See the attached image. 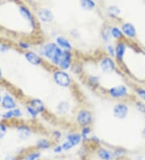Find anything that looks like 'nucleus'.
<instances>
[{
    "mask_svg": "<svg viewBox=\"0 0 145 160\" xmlns=\"http://www.w3.org/2000/svg\"><path fill=\"white\" fill-rule=\"evenodd\" d=\"M120 28L123 33L124 38L127 41H134L137 38V29L133 23L128 21H124L120 24Z\"/></svg>",
    "mask_w": 145,
    "mask_h": 160,
    "instance_id": "1a4fd4ad",
    "label": "nucleus"
},
{
    "mask_svg": "<svg viewBox=\"0 0 145 160\" xmlns=\"http://www.w3.org/2000/svg\"><path fill=\"white\" fill-rule=\"evenodd\" d=\"M52 139H48L45 138H42L37 140L36 143V147L39 150H46L50 149L52 146Z\"/></svg>",
    "mask_w": 145,
    "mask_h": 160,
    "instance_id": "393cba45",
    "label": "nucleus"
},
{
    "mask_svg": "<svg viewBox=\"0 0 145 160\" xmlns=\"http://www.w3.org/2000/svg\"><path fill=\"white\" fill-rule=\"evenodd\" d=\"M64 50L56 45L53 41H47L42 45L39 49L38 53L45 61L48 62L50 66L53 68H57L59 66Z\"/></svg>",
    "mask_w": 145,
    "mask_h": 160,
    "instance_id": "f257e3e1",
    "label": "nucleus"
},
{
    "mask_svg": "<svg viewBox=\"0 0 145 160\" xmlns=\"http://www.w3.org/2000/svg\"><path fill=\"white\" fill-rule=\"evenodd\" d=\"M104 50L106 55H108L110 57L114 58V57H115V46H114V43L110 42V43L105 44Z\"/></svg>",
    "mask_w": 145,
    "mask_h": 160,
    "instance_id": "c85d7f7f",
    "label": "nucleus"
},
{
    "mask_svg": "<svg viewBox=\"0 0 145 160\" xmlns=\"http://www.w3.org/2000/svg\"><path fill=\"white\" fill-rule=\"evenodd\" d=\"M76 125L81 128L88 125H93L94 122V112L88 108L81 107L76 111L74 117Z\"/></svg>",
    "mask_w": 145,
    "mask_h": 160,
    "instance_id": "f03ea898",
    "label": "nucleus"
},
{
    "mask_svg": "<svg viewBox=\"0 0 145 160\" xmlns=\"http://www.w3.org/2000/svg\"><path fill=\"white\" fill-rule=\"evenodd\" d=\"M51 135H52V139L56 141V142L60 141V139L62 138V137H63V133H62L61 131L59 130V129H54V130H52V133H51Z\"/></svg>",
    "mask_w": 145,
    "mask_h": 160,
    "instance_id": "f704fd0d",
    "label": "nucleus"
},
{
    "mask_svg": "<svg viewBox=\"0 0 145 160\" xmlns=\"http://www.w3.org/2000/svg\"><path fill=\"white\" fill-rule=\"evenodd\" d=\"M141 135H142V137H143V138L145 139V126L143 127V129H142V130H141Z\"/></svg>",
    "mask_w": 145,
    "mask_h": 160,
    "instance_id": "79ce46f5",
    "label": "nucleus"
},
{
    "mask_svg": "<svg viewBox=\"0 0 145 160\" xmlns=\"http://www.w3.org/2000/svg\"><path fill=\"white\" fill-rule=\"evenodd\" d=\"M114 46H115V59L116 62L118 65H123L125 58V55L127 53V51L128 49V42L127 40H123V41H116L114 42Z\"/></svg>",
    "mask_w": 145,
    "mask_h": 160,
    "instance_id": "6e6552de",
    "label": "nucleus"
},
{
    "mask_svg": "<svg viewBox=\"0 0 145 160\" xmlns=\"http://www.w3.org/2000/svg\"><path fill=\"white\" fill-rule=\"evenodd\" d=\"M112 116L118 121H125L130 113V105L126 100L116 102L112 108Z\"/></svg>",
    "mask_w": 145,
    "mask_h": 160,
    "instance_id": "0eeeda50",
    "label": "nucleus"
},
{
    "mask_svg": "<svg viewBox=\"0 0 145 160\" xmlns=\"http://www.w3.org/2000/svg\"><path fill=\"white\" fill-rule=\"evenodd\" d=\"M7 132V127L5 124L0 123V140L3 138Z\"/></svg>",
    "mask_w": 145,
    "mask_h": 160,
    "instance_id": "e433bc0d",
    "label": "nucleus"
},
{
    "mask_svg": "<svg viewBox=\"0 0 145 160\" xmlns=\"http://www.w3.org/2000/svg\"><path fill=\"white\" fill-rule=\"evenodd\" d=\"M4 160H17L16 157L12 156V155H9V156H7Z\"/></svg>",
    "mask_w": 145,
    "mask_h": 160,
    "instance_id": "a19ab883",
    "label": "nucleus"
},
{
    "mask_svg": "<svg viewBox=\"0 0 145 160\" xmlns=\"http://www.w3.org/2000/svg\"><path fill=\"white\" fill-rule=\"evenodd\" d=\"M52 151L54 154H61L62 152H64V150L61 147V144H56L54 145V147L52 148Z\"/></svg>",
    "mask_w": 145,
    "mask_h": 160,
    "instance_id": "4c0bfd02",
    "label": "nucleus"
},
{
    "mask_svg": "<svg viewBox=\"0 0 145 160\" xmlns=\"http://www.w3.org/2000/svg\"><path fill=\"white\" fill-rule=\"evenodd\" d=\"M54 41L56 43V45L60 47L62 50L64 51H73L74 50V45L72 42L71 39L69 37H65V35H59L56 36V37L54 39Z\"/></svg>",
    "mask_w": 145,
    "mask_h": 160,
    "instance_id": "4468645a",
    "label": "nucleus"
},
{
    "mask_svg": "<svg viewBox=\"0 0 145 160\" xmlns=\"http://www.w3.org/2000/svg\"><path fill=\"white\" fill-rule=\"evenodd\" d=\"M9 49L10 48L8 45H5V44L0 45V52H1V53H7Z\"/></svg>",
    "mask_w": 145,
    "mask_h": 160,
    "instance_id": "ea45409f",
    "label": "nucleus"
},
{
    "mask_svg": "<svg viewBox=\"0 0 145 160\" xmlns=\"http://www.w3.org/2000/svg\"><path fill=\"white\" fill-rule=\"evenodd\" d=\"M110 26L111 25L110 24H106V25L103 26L101 30V39L104 44L110 43L113 41L111 33H110Z\"/></svg>",
    "mask_w": 145,
    "mask_h": 160,
    "instance_id": "5701e85b",
    "label": "nucleus"
},
{
    "mask_svg": "<svg viewBox=\"0 0 145 160\" xmlns=\"http://www.w3.org/2000/svg\"><path fill=\"white\" fill-rule=\"evenodd\" d=\"M81 30L77 28H73L70 31V37L72 40L74 41H78L81 38Z\"/></svg>",
    "mask_w": 145,
    "mask_h": 160,
    "instance_id": "2f4dec72",
    "label": "nucleus"
},
{
    "mask_svg": "<svg viewBox=\"0 0 145 160\" xmlns=\"http://www.w3.org/2000/svg\"><path fill=\"white\" fill-rule=\"evenodd\" d=\"M134 107L139 113L145 115V102L140 100H136L134 102Z\"/></svg>",
    "mask_w": 145,
    "mask_h": 160,
    "instance_id": "c756f323",
    "label": "nucleus"
},
{
    "mask_svg": "<svg viewBox=\"0 0 145 160\" xmlns=\"http://www.w3.org/2000/svg\"><path fill=\"white\" fill-rule=\"evenodd\" d=\"M1 104H2L4 109L6 110H12L17 108L16 101L14 100V98L11 95H9V94H5L2 96Z\"/></svg>",
    "mask_w": 145,
    "mask_h": 160,
    "instance_id": "f3484780",
    "label": "nucleus"
},
{
    "mask_svg": "<svg viewBox=\"0 0 145 160\" xmlns=\"http://www.w3.org/2000/svg\"><path fill=\"white\" fill-rule=\"evenodd\" d=\"M81 142H82V138L80 132L69 131L65 136V140L61 142V147L64 151H70Z\"/></svg>",
    "mask_w": 145,
    "mask_h": 160,
    "instance_id": "423d86ee",
    "label": "nucleus"
},
{
    "mask_svg": "<svg viewBox=\"0 0 145 160\" xmlns=\"http://www.w3.org/2000/svg\"><path fill=\"white\" fill-rule=\"evenodd\" d=\"M85 82L89 88L97 90L101 87V77L97 74H89L85 78Z\"/></svg>",
    "mask_w": 145,
    "mask_h": 160,
    "instance_id": "2eb2a0df",
    "label": "nucleus"
},
{
    "mask_svg": "<svg viewBox=\"0 0 145 160\" xmlns=\"http://www.w3.org/2000/svg\"><path fill=\"white\" fill-rule=\"evenodd\" d=\"M2 70L0 68V80L2 79Z\"/></svg>",
    "mask_w": 145,
    "mask_h": 160,
    "instance_id": "37998d69",
    "label": "nucleus"
},
{
    "mask_svg": "<svg viewBox=\"0 0 145 160\" xmlns=\"http://www.w3.org/2000/svg\"><path fill=\"white\" fill-rule=\"evenodd\" d=\"M24 58L28 63L35 67H40L45 63V59L38 53L32 50H27L24 53Z\"/></svg>",
    "mask_w": 145,
    "mask_h": 160,
    "instance_id": "ddd939ff",
    "label": "nucleus"
},
{
    "mask_svg": "<svg viewBox=\"0 0 145 160\" xmlns=\"http://www.w3.org/2000/svg\"><path fill=\"white\" fill-rule=\"evenodd\" d=\"M70 71L76 75H81L83 74V66L79 62H74Z\"/></svg>",
    "mask_w": 145,
    "mask_h": 160,
    "instance_id": "cd10ccee",
    "label": "nucleus"
},
{
    "mask_svg": "<svg viewBox=\"0 0 145 160\" xmlns=\"http://www.w3.org/2000/svg\"><path fill=\"white\" fill-rule=\"evenodd\" d=\"M74 62V55L73 51H64L59 66L57 68L69 71Z\"/></svg>",
    "mask_w": 145,
    "mask_h": 160,
    "instance_id": "9d476101",
    "label": "nucleus"
},
{
    "mask_svg": "<svg viewBox=\"0 0 145 160\" xmlns=\"http://www.w3.org/2000/svg\"><path fill=\"white\" fill-rule=\"evenodd\" d=\"M26 111H27V114L29 115V117L34 120L36 119L37 117L41 115V113H40V112H39L37 111L36 108H34L31 107V106L29 105V104H27V107H26Z\"/></svg>",
    "mask_w": 145,
    "mask_h": 160,
    "instance_id": "473e14b6",
    "label": "nucleus"
},
{
    "mask_svg": "<svg viewBox=\"0 0 145 160\" xmlns=\"http://www.w3.org/2000/svg\"><path fill=\"white\" fill-rule=\"evenodd\" d=\"M79 4L81 9L85 12H92L97 7L95 0H79Z\"/></svg>",
    "mask_w": 145,
    "mask_h": 160,
    "instance_id": "a878e982",
    "label": "nucleus"
},
{
    "mask_svg": "<svg viewBox=\"0 0 145 160\" xmlns=\"http://www.w3.org/2000/svg\"><path fill=\"white\" fill-rule=\"evenodd\" d=\"M93 129L91 125L88 126H84L80 128V133L81 135V138H82V143L86 144L89 142V138L92 134Z\"/></svg>",
    "mask_w": 145,
    "mask_h": 160,
    "instance_id": "bb28decb",
    "label": "nucleus"
},
{
    "mask_svg": "<svg viewBox=\"0 0 145 160\" xmlns=\"http://www.w3.org/2000/svg\"><path fill=\"white\" fill-rule=\"evenodd\" d=\"M2 96H1V94H0V103H1V102H2Z\"/></svg>",
    "mask_w": 145,
    "mask_h": 160,
    "instance_id": "a18cd8bd",
    "label": "nucleus"
},
{
    "mask_svg": "<svg viewBox=\"0 0 145 160\" xmlns=\"http://www.w3.org/2000/svg\"><path fill=\"white\" fill-rule=\"evenodd\" d=\"M19 14L21 15L22 17L24 18V19H25L27 22H29V23H30V24H31V27L34 28L36 27V23L35 18L33 17V16L31 15V12H30V11H29L28 9H27V8L24 6L19 7Z\"/></svg>",
    "mask_w": 145,
    "mask_h": 160,
    "instance_id": "a211bd4d",
    "label": "nucleus"
},
{
    "mask_svg": "<svg viewBox=\"0 0 145 160\" xmlns=\"http://www.w3.org/2000/svg\"><path fill=\"white\" fill-rule=\"evenodd\" d=\"M143 2H144V4H145V0H143Z\"/></svg>",
    "mask_w": 145,
    "mask_h": 160,
    "instance_id": "49530a36",
    "label": "nucleus"
},
{
    "mask_svg": "<svg viewBox=\"0 0 145 160\" xmlns=\"http://www.w3.org/2000/svg\"><path fill=\"white\" fill-rule=\"evenodd\" d=\"M41 153L38 150L33 151V152L29 153L26 156L23 157V160H38L39 158H41Z\"/></svg>",
    "mask_w": 145,
    "mask_h": 160,
    "instance_id": "72a5a7b5",
    "label": "nucleus"
},
{
    "mask_svg": "<svg viewBox=\"0 0 145 160\" xmlns=\"http://www.w3.org/2000/svg\"><path fill=\"white\" fill-rule=\"evenodd\" d=\"M106 93L110 98L114 100H126L130 97L129 88L125 84H117L111 86L106 90Z\"/></svg>",
    "mask_w": 145,
    "mask_h": 160,
    "instance_id": "20e7f679",
    "label": "nucleus"
},
{
    "mask_svg": "<svg viewBox=\"0 0 145 160\" xmlns=\"http://www.w3.org/2000/svg\"><path fill=\"white\" fill-rule=\"evenodd\" d=\"M106 13H107L108 17L111 20H118L122 14V11L117 5L113 4V5H110V6L107 7Z\"/></svg>",
    "mask_w": 145,
    "mask_h": 160,
    "instance_id": "412c9836",
    "label": "nucleus"
},
{
    "mask_svg": "<svg viewBox=\"0 0 145 160\" xmlns=\"http://www.w3.org/2000/svg\"><path fill=\"white\" fill-rule=\"evenodd\" d=\"M72 108L71 103L67 100H61L58 101L55 106V113L56 116L64 117L70 113Z\"/></svg>",
    "mask_w": 145,
    "mask_h": 160,
    "instance_id": "9b49d317",
    "label": "nucleus"
},
{
    "mask_svg": "<svg viewBox=\"0 0 145 160\" xmlns=\"http://www.w3.org/2000/svg\"><path fill=\"white\" fill-rule=\"evenodd\" d=\"M29 105H31L34 108L37 110L41 114H44L46 112V105L42 100L39 98H33L28 102Z\"/></svg>",
    "mask_w": 145,
    "mask_h": 160,
    "instance_id": "6ab92c4d",
    "label": "nucleus"
},
{
    "mask_svg": "<svg viewBox=\"0 0 145 160\" xmlns=\"http://www.w3.org/2000/svg\"><path fill=\"white\" fill-rule=\"evenodd\" d=\"M16 131L19 137L21 139H27L31 137L32 131L31 129L27 125H19L16 127Z\"/></svg>",
    "mask_w": 145,
    "mask_h": 160,
    "instance_id": "aec40b11",
    "label": "nucleus"
},
{
    "mask_svg": "<svg viewBox=\"0 0 145 160\" xmlns=\"http://www.w3.org/2000/svg\"><path fill=\"white\" fill-rule=\"evenodd\" d=\"M23 116V112L21 110L16 108L12 110H7L2 115V118L4 120H9L12 118H19Z\"/></svg>",
    "mask_w": 145,
    "mask_h": 160,
    "instance_id": "b1692460",
    "label": "nucleus"
},
{
    "mask_svg": "<svg viewBox=\"0 0 145 160\" xmlns=\"http://www.w3.org/2000/svg\"><path fill=\"white\" fill-rule=\"evenodd\" d=\"M110 33H111L112 40L114 41V42L125 40L123 33L122 30L120 28V26L115 25V24L110 26Z\"/></svg>",
    "mask_w": 145,
    "mask_h": 160,
    "instance_id": "4be33fe9",
    "label": "nucleus"
},
{
    "mask_svg": "<svg viewBox=\"0 0 145 160\" xmlns=\"http://www.w3.org/2000/svg\"><path fill=\"white\" fill-rule=\"evenodd\" d=\"M97 155L101 160H113L114 159V154L113 150L106 148V147L99 146L97 149Z\"/></svg>",
    "mask_w": 145,
    "mask_h": 160,
    "instance_id": "dca6fc26",
    "label": "nucleus"
},
{
    "mask_svg": "<svg viewBox=\"0 0 145 160\" xmlns=\"http://www.w3.org/2000/svg\"><path fill=\"white\" fill-rule=\"evenodd\" d=\"M117 65L118 64L116 62L115 59L106 55V53L103 56H101L98 62V66L100 72L104 74H112L113 73L117 72L118 71Z\"/></svg>",
    "mask_w": 145,
    "mask_h": 160,
    "instance_id": "39448f33",
    "label": "nucleus"
},
{
    "mask_svg": "<svg viewBox=\"0 0 145 160\" xmlns=\"http://www.w3.org/2000/svg\"><path fill=\"white\" fill-rule=\"evenodd\" d=\"M52 81L60 88H70L73 85V78L69 71L55 68L52 73Z\"/></svg>",
    "mask_w": 145,
    "mask_h": 160,
    "instance_id": "7ed1b4c3",
    "label": "nucleus"
},
{
    "mask_svg": "<svg viewBox=\"0 0 145 160\" xmlns=\"http://www.w3.org/2000/svg\"><path fill=\"white\" fill-rule=\"evenodd\" d=\"M89 142H91L93 143L94 145H95V146H100L101 142H102V141H101L100 138L98 137L96 134H91L90 138H89Z\"/></svg>",
    "mask_w": 145,
    "mask_h": 160,
    "instance_id": "c9c22d12",
    "label": "nucleus"
},
{
    "mask_svg": "<svg viewBox=\"0 0 145 160\" xmlns=\"http://www.w3.org/2000/svg\"><path fill=\"white\" fill-rule=\"evenodd\" d=\"M19 46L20 49H23V50H28L31 47V45L27 43V41H20L19 43Z\"/></svg>",
    "mask_w": 145,
    "mask_h": 160,
    "instance_id": "58836bf2",
    "label": "nucleus"
},
{
    "mask_svg": "<svg viewBox=\"0 0 145 160\" xmlns=\"http://www.w3.org/2000/svg\"><path fill=\"white\" fill-rule=\"evenodd\" d=\"M37 17L44 24H49L54 21V14L51 9L47 8H40L37 12Z\"/></svg>",
    "mask_w": 145,
    "mask_h": 160,
    "instance_id": "f8f14e48",
    "label": "nucleus"
},
{
    "mask_svg": "<svg viewBox=\"0 0 145 160\" xmlns=\"http://www.w3.org/2000/svg\"><path fill=\"white\" fill-rule=\"evenodd\" d=\"M135 94L138 100L145 102V88L144 87H136L135 88Z\"/></svg>",
    "mask_w": 145,
    "mask_h": 160,
    "instance_id": "7c9ffc66",
    "label": "nucleus"
},
{
    "mask_svg": "<svg viewBox=\"0 0 145 160\" xmlns=\"http://www.w3.org/2000/svg\"><path fill=\"white\" fill-rule=\"evenodd\" d=\"M113 160H125L124 158H114V159Z\"/></svg>",
    "mask_w": 145,
    "mask_h": 160,
    "instance_id": "c03bdc74",
    "label": "nucleus"
}]
</instances>
